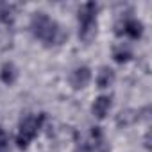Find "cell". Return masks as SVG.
Here are the masks:
<instances>
[{"instance_id": "4fadbf2b", "label": "cell", "mask_w": 152, "mask_h": 152, "mask_svg": "<svg viewBox=\"0 0 152 152\" xmlns=\"http://www.w3.org/2000/svg\"><path fill=\"white\" fill-rule=\"evenodd\" d=\"M91 141V140H90ZM90 152H111V145L107 143L106 136L100 138V140H93L91 141V150Z\"/></svg>"}, {"instance_id": "5b68a950", "label": "cell", "mask_w": 152, "mask_h": 152, "mask_svg": "<svg viewBox=\"0 0 152 152\" xmlns=\"http://www.w3.org/2000/svg\"><path fill=\"white\" fill-rule=\"evenodd\" d=\"M99 9H100V6L97 2H84V4H81L79 9H77V22H79V25L97 22Z\"/></svg>"}, {"instance_id": "8fae6325", "label": "cell", "mask_w": 152, "mask_h": 152, "mask_svg": "<svg viewBox=\"0 0 152 152\" xmlns=\"http://www.w3.org/2000/svg\"><path fill=\"white\" fill-rule=\"evenodd\" d=\"M91 150V141L83 136L81 132L73 134V152H90Z\"/></svg>"}, {"instance_id": "30bf717a", "label": "cell", "mask_w": 152, "mask_h": 152, "mask_svg": "<svg viewBox=\"0 0 152 152\" xmlns=\"http://www.w3.org/2000/svg\"><path fill=\"white\" fill-rule=\"evenodd\" d=\"M97 31H99V22L79 25V39L83 43H91L97 38Z\"/></svg>"}, {"instance_id": "9c48e42d", "label": "cell", "mask_w": 152, "mask_h": 152, "mask_svg": "<svg viewBox=\"0 0 152 152\" xmlns=\"http://www.w3.org/2000/svg\"><path fill=\"white\" fill-rule=\"evenodd\" d=\"M115 79H116V73H115V70H113V68H109V66H100V70L97 72L95 83H97V88L106 90V88L113 86Z\"/></svg>"}, {"instance_id": "7a4b0ae2", "label": "cell", "mask_w": 152, "mask_h": 152, "mask_svg": "<svg viewBox=\"0 0 152 152\" xmlns=\"http://www.w3.org/2000/svg\"><path fill=\"white\" fill-rule=\"evenodd\" d=\"M47 122V113H38V115H25L20 124H18V132H16V147L20 150H27L32 140L39 134L43 129V124Z\"/></svg>"}, {"instance_id": "5bb4252c", "label": "cell", "mask_w": 152, "mask_h": 152, "mask_svg": "<svg viewBox=\"0 0 152 152\" xmlns=\"http://www.w3.org/2000/svg\"><path fill=\"white\" fill-rule=\"evenodd\" d=\"M0 152H9V140L0 141Z\"/></svg>"}, {"instance_id": "7c38bea8", "label": "cell", "mask_w": 152, "mask_h": 152, "mask_svg": "<svg viewBox=\"0 0 152 152\" xmlns=\"http://www.w3.org/2000/svg\"><path fill=\"white\" fill-rule=\"evenodd\" d=\"M132 59V52L127 48V47H116L113 50V61L116 64H125Z\"/></svg>"}, {"instance_id": "6da1fadb", "label": "cell", "mask_w": 152, "mask_h": 152, "mask_svg": "<svg viewBox=\"0 0 152 152\" xmlns=\"http://www.w3.org/2000/svg\"><path fill=\"white\" fill-rule=\"evenodd\" d=\"M29 27L32 36L39 39L45 47H57L68 39V34L63 31V27L43 11H38L32 15Z\"/></svg>"}, {"instance_id": "9a60e30c", "label": "cell", "mask_w": 152, "mask_h": 152, "mask_svg": "<svg viewBox=\"0 0 152 152\" xmlns=\"http://www.w3.org/2000/svg\"><path fill=\"white\" fill-rule=\"evenodd\" d=\"M143 145H145V148H147V150L150 148V132H147V134H145V140H143Z\"/></svg>"}, {"instance_id": "277c9868", "label": "cell", "mask_w": 152, "mask_h": 152, "mask_svg": "<svg viewBox=\"0 0 152 152\" xmlns=\"http://www.w3.org/2000/svg\"><path fill=\"white\" fill-rule=\"evenodd\" d=\"M91 77H93V72H91L90 66H86V64L77 66V68H73L72 73H70V86H72L75 91L84 90V88L91 83Z\"/></svg>"}, {"instance_id": "ba28073f", "label": "cell", "mask_w": 152, "mask_h": 152, "mask_svg": "<svg viewBox=\"0 0 152 152\" xmlns=\"http://www.w3.org/2000/svg\"><path fill=\"white\" fill-rule=\"evenodd\" d=\"M138 120H140V109L127 107V109H122V111L116 115L115 124H116L118 129H124V127H131V125H134Z\"/></svg>"}, {"instance_id": "52a82bcc", "label": "cell", "mask_w": 152, "mask_h": 152, "mask_svg": "<svg viewBox=\"0 0 152 152\" xmlns=\"http://www.w3.org/2000/svg\"><path fill=\"white\" fill-rule=\"evenodd\" d=\"M18 66L13 63V61H6L2 66H0V81L6 86H13L16 81H18Z\"/></svg>"}, {"instance_id": "3957f363", "label": "cell", "mask_w": 152, "mask_h": 152, "mask_svg": "<svg viewBox=\"0 0 152 152\" xmlns=\"http://www.w3.org/2000/svg\"><path fill=\"white\" fill-rule=\"evenodd\" d=\"M145 32V25L138 18H125L116 22L115 25V34L116 36H127L131 39H140Z\"/></svg>"}, {"instance_id": "8992f818", "label": "cell", "mask_w": 152, "mask_h": 152, "mask_svg": "<svg viewBox=\"0 0 152 152\" xmlns=\"http://www.w3.org/2000/svg\"><path fill=\"white\" fill-rule=\"evenodd\" d=\"M113 107V97L111 95H99L91 104V115L99 120H104Z\"/></svg>"}]
</instances>
